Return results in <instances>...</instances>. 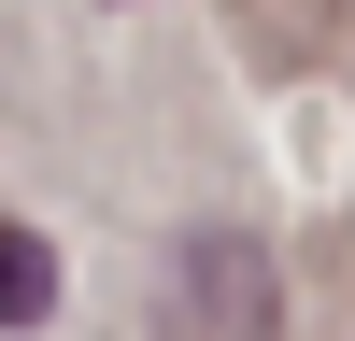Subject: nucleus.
Masks as SVG:
<instances>
[{"instance_id":"obj_1","label":"nucleus","mask_w":355,"mask_h":341,"mask_svg":"<svg viewBox=\"0 0 355 341\" xmlns=\"http://www.w3.org/2000/svg\"><path fill=\"white\" fill-rule=\"evenodd\" d=\"M171 313H185V341H270V242L256 227H199L185 270H171Z\"/></svg>"},{"instance_id":"obj_2","label":"nucleus","mask_w":355,"mask_h":341,"mask_svg":"<svg viewBox=\"0 0 355 341\" xmlns=\"http://www.w3.org/2000/svg\"><path fill=\"white\" fill-rule=\"evenodd\" d=\"M43 313H57V242L0 227V327H43Z\"/></svg>"}]
</instances>
